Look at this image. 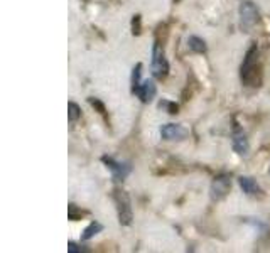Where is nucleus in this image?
<instances>
[{"instance_id": "nucleus-1", "label": "nucleus", "mask_w": 270, "mask_h": 253, "mask_svg": "<svg viewBox=\"0 0 270 253\" xmlns=\"http://www.w3.org/2000/svg\"><path fill=\"white\" fill-rule=\"evenodd\" d=\"M240 78L241 83L247 86H258V81H260L258 78V47L255 42L249 47L243 58L240 68Z\"/></svg>"}, {"instance_id": "nucleus-2", "label": "nucleus", "mask_w": 270, "mask_h": 253, "mask_svg": "<svg viewBox=\"0 0 270 253\" xmlns=\"http://www.w3.org/2000/svg\"><path fill=\"white\" fill-rule=\"evenodd\" d=\"M113 201H115V205H117L120 224H124V226H130L132 219H134V213H132V203H130L129 194H127L124 189H115Z\"/></svg>"}, {"instance_id": "nucleus-3", "label": "nucleus", "mask_w": 270, "mask_h": 253, "mask_svg": "<svg viewBox=\"0 0 270 253\" xmlns=\"http://www.w3.org/2000/svg\"><path fill=\"white\" fill-rule=\"evenodd\" d=\"M258 9L255 7V4L250 0H241L240 2V26L245 32H250L253 27L258 24Z\"/></svg>"}, {"instance_id": "nucleus-4", "label": "nucleus", "mask_w": 270, "mask_h": 253, "mask_svg": "<svg viewBox=\"0 0 270 253\" xmlns=\"http://www.w3.org/2000/svg\"><path fill=\"white\" fill-rule=\"evenodd\" d=\"M152 74L157 80L166 78L169 74V63L166 59V54H164L162 44L159 41L154 42V49H152Z\"/></svg>"}, {"instance_id": "nucleus-5", "label": "nucleus", "mask_w": 270, "mask_h": 253, "mask_svg": "<svg viewBox=\"0 0 270 253\" xmlns=\"http://www.w3.org/2000/svg\"><path fill=\"white\" fill-rule=\"evenodd\" d=\"M231 189V179L228 175H218V178H214V181L211 183V199L213 201H222L225 197L228 196V192Z\"/></svg>"}, {"instance_id": "nucleus-6", "label": "nucleus", "mask_w": 270, "mask_h": 253, "mask_svg": "<svg viewBox=\"0 0 270 253\" xmlns=\"http://www.w3.org/2000/svg\"><path fill=\"white\" fill-rule=\"evenodd\" d=\"M187 134L189 132L183 125H178V123H166L161 129V137L164 140H184Z\"/></svg>"}, {"instance_id": "nucleus-7", "label": "nucleus", "mask_w": 270, "mask_h": 253, "mask_svg": "<svg viewBox=\"0 0 270 253\" xmlns=\"http://www.w3.org/2000/svg\"><path fill=\"white\" fill-rule=\"evenodd\" d=\"M102 161L105 162V166H107L110 170H112L113 178L117 181H122L127 178V174L130 172V166L129 164H124V162H117L115 159L112 157H102Z\"/></svg>"}, {"instance_id": "nucleus-8", "label": "nucleus", "mask_w": 270, "mask_h": 253, "mask_svg": "<svg viewBox=\"0 0 270 253\" xmlns=\"http://www.w3.org/2000/svg\"><path fill=\"white\" fill-rule=\"evenodd\" d=\"M238 184L247 196H252V197H262L263 196V191L260 186L257 184V181H253L252 178H249V175H241V178H238Z\"/></svg>"}, {"instance_id": "nucleus-9", "label": "nucleus", "mask_w": 270, "mask_h": 253, "mask_svg": "<svg viewBox=\"0 0 270 253\" xmlns=\"http://www.w3.org/2000/svg\"><path fill=\"white\" fill-rule=\"evenodd\" d=\"M233 148H235V152L238 154V156H247L249 150H250L247 135L243 134V130H241L238 125H236L235 130H233Z\"/></svg>"}, {"instance_id": "nucleus-10", "label": "nucleus", "mask_w": 270, "mask_h": 253, "mask_svg": "<svg viewBox=\"0 0 270 253\" xmlns=\"http://www.w3.org/2000/svg\"><path fill=\"white\" fill-rule=\"evenodd\" d=\"M156 93H157V88L152 80L142 81V85L139 86V90H137V95H139L142 103H151L154 98H156Z\"/></svg>"}, {"instance_id": "nucleus-11", "label": "nucleus", "mask_w": 270, "mask_h": 253, "mask_svg": "<svg viewBox=\"0 0 270 253\" xmlns=\"http://www.w3.org/2000/svg\"><path fill=\"white\" fill-rule=\"evenodd\" d=\"M187 46L192 53H206V42L201 39V37L198 36H189V39H187Z\"/></svg>"}, {"instance_id": "nucleus-12", "label": "nucleus", "mask_w": 270, "mask_h": 253, "mask_svg": "<svg viewBox=\"0 0 270 253\" xmlns=\"http://www.w3.org/2000/svg\"><path fill=\"white\" fill-rule=\"evenodd\" d=\"M103 230V226L100 223H96V221H93V223H90L88 226L85 228V232H83V235H81V240H90V238H93L96 233H100Z\"/></svg>"}, {"instance_id": "nucleus-13", "label": "nucleus", "mask_w": 270, "mask_h": 253, "mask_svg": "<svg viewBox=\"0 0 270 253\" xmlns=\"http://www.w3.org/2000/svg\"><path fill=\"white\" fill-rule=\"evenodd\" d=\"M140 73H142V64L139 63L134 68V73H132V91H134V93H137L139 86L142 85L140 83Z\"/></svg>"}, {"instance_id": "nucleus-14", "label": "nucleus", "mask_w": 270, "mask_h": 253, "mask_svg": "<svg viewBox=\"0 0 270 253\" xmlns=\"http://www.w3.org/2000/svg\"><path fill=\"white\" fill-rule=\"evenodd\" d=\"M81 117V110H80V107L76 105L75 102H69L68 103V118L71 120V122H76Z\"/></svg>"}, {"instance_id": "nucleus-15", "label": "nucleus", "mask_w": 270, "mask_h": 253, "mask_svg": "<svg viewBox=\"0 0 270 253\" xmlns=\"http://www.w3.org/2000/svg\"><path fill=\"white\" fill-rule=\"evenodd\" d=\"M78 214H83V213H81V211H76V206H75V205H69V219L76 221V219H78Z\"/></svg>"}, {"instance_id": "nucleus-16", "label": "nucleus", "mask_w": 270, "mask_h": 253, "mask_svg": "<svg viewBox=\"0 0 270 253\" xmlns=\"http://www.w3.org/2000/svg\"><path fill=\"white\" fill-rule=\"evenodd\" d=\"M161 107H167L169 108V113H178V105H174V103H169V102H162Z\"/></svg>"}, {"instance_id": "nucleus-17", "label": "nucleus", "mask_w": 270, "mask_h": 253, "mask_svg": "<svg viewBox=\"0 0 270 253\" xmlns=\"http://www.w3.org/2000/svg\"><path fill=\"white\" fill-rule=\"evenodd\" d=\"M88 102H90L93 107H96L98 110H100V113H105V107L102 105V103H100V102H98V100H96V98H88Z\"/></svg>"}, {"instance_id": "nucleus-18", "label": "nucleus", "mask_w": 270, "mask_h": 253, "mask_svg": "<svg viewBox=\"0 0 270 253\" xmlns=\"http://www.w3.org/2000/svg\"><path fill=\"white\" fill-rule=\"evenodd\" d=\"M68 251L69 253H73V251H81V248L76 243H73V241H69L68 243Z\"/></svg>"}, {"instance_id": "nucleus-19", "label": "nucleus", "mask_w": 270, "mask_h": 253, "mask_svg": "<svg viewBox=\"0 0 270 253\" xmlns=\"http://www.w3.org/2000/svg\"><path fill=\"white\" fill-rule=\"evenodd\" d=\"M174 2H178V0H174Z\"/></svg>"}]
</instances>
